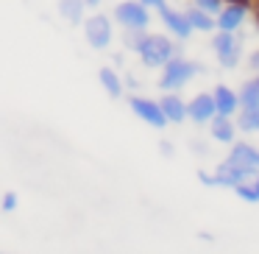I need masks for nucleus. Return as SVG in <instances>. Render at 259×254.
<instances>
[{
	"instance_id": "nucleus-1",
	"label": "nucleus",
	"mask_w": 259,
	"mask_h": 254,
	"mask_svg": "<svg viewBox=\"0 0 259 254\" xmlns=\"http://www.w3.org/2000/svg\"><path fill=\"white\" fill-rule=\"evenodd\" d=\"M137 56H140V62L145 67H164L170 59L179 56V45H173L162 34H145L140 48H137Z\"/></svg>"
},
{
	"instance_id": "nucleus-2",
	"label": "nucleus",
	"mask_w": 259,
	"mask_h": 254,
	"mask_svg": "<svg viewBox=\"0 0 259 254\" xmlns=\"http://www.w3.org/2000/svg\"><path fill=\"white\" fill-rule=\"evenodd\" d=\"M198 70H203L201 64L187 62V59L176 56V59H170V62L162 67V79H159V87H162L164 92H176V90H181V87H184L187 81H190L192 76L198 73Z\"/></svg>"
},
{
	"instance_id": "nucleus-3",
	"label": "nucleus",
	"mask_w": 259,
	"mask_h": 254,
	"mask_svg": "<svg viewBox=\"0 0 259 254\" xmlns=\"http://www.w3.org/2000/svg\"><path fill=\"white\" fill-rule=\"evenodd\" d=\"M114 20L125 31H145L148 23H151V12L140 0H123V3L114 6Z\"/></svg>"
},
{
	"instance_id": "nucleus-4",
	"label": "nucleus",
	"mask_w": 259,
	"mask_h": 254,
	"mask_svg": "<svg viewBox=\"0 0 259 254\" xmlns=\"http://www.w3.org/2000/svg\"><path fill=\"white\" fill-rule=\"evenodd\" d=\"M212 51L226 70H234L242 59V42H240V37H234L231 31H218V34L212 37Z\"/></svg>"
},
{
	"instance_id": "nucleus-5",
	"label": "nucleus",
	"mask_w": 259,
	"mask_h": 254,
	"mask_svg": "<svg viewBox=\"0 0 259 254\" xmlns=\"http://www.w3.org/2000/svg\"><path fill=\"white\" fill-rule=\"evenodd\" d=\"M84 37L95 51H106L112 45V37H114L112 20L106 14H92V17H87L84 20Z\"/></svg>"
},
{
	"instance_id": "nucleus-6",
	"label": "nucleus",
	"mask_w": 259,
	"mask_h": 254,
	"mask_svg": "<svg viewBox=\"0 0 259 254\" xmlns=\"http://www.w3.org/2000/svg\"><path fill=\"white\" fill-rule=\"evenodd\" d=\"M128 106H131V112H134L142 123L153 126V129H164V126L170 123V120L164 118V112H162V103L151 101V98H145V95H131L128 98Z\"/></svg>"
},
{
	"instance_id": "nucleus-7",
	"label": "nucleus",
	"mask_w": 259,
	"mask_h": 254,
	"mask_svg": "<svg viewBox=\"0 0 259 254\" xmlns=\"http://www.w3.org/2000/svg\"><path fill=\"white\" fill-rule=\"evenodd\" d=\"M226 162L245 170L248 176H256L259 173V148L248 146V142H231V151L226 157Z\"/></svg>"
},
{
	"instance_id": "nucleus-8",
	"label": "nucleus",
	"mask_w": 259,
	"mask_h": 254,
	"mask_svg": "<svg viewBox=\"0 0 259 254\" xmlns=\"http://www.w3.org/2000/svg\"><path fill=\"white\" fill-rule=\"evenodd\" d=\"M248 17V6H245V0H234V3H229V6L220 9V14L214 20H218V31H240L242 23H245Z\"/></svg>"
},
{
	"instance_id": "nucleus-9",
	"label": "nucleus",
	"mask_w": 259,
	"mask_h": 254,
	"mask_svg": "<svg viewBox=\"0 0 259 254\" xmlns=\"http://www.w3.org/2000/svg\"><path fill=\"white\" fill-rule=\"evenodd\" d=\"M187 115H190L192 123H198V126L212 123V118L218 115V109H214V95H209V92L195 95L190 103H187Z\"/></svg>"
},
{
	"instance_id": "nucleus-10",
	"label": "nucleus",
	"mask_w": 259,
	"mask_h": 254,
	"mask_svg": "<svg viewBox=\"0 0 259 254\" xmlns=\"http://www.w3.org/2000/svg\"><path fill=\"white\" fill-rule=\"evenodd\" d=\"M159 17H162V23L170 28V34H173L176 40H187V37L195 31L190 25V20H187V12H176V9H170V6H162L159 9Z\"/></svg>"
},
{
	"instance_id": "nucleus-11",
	"label": "nucleus",
	"mask_w": 259,
	"mask_h": 254,
	"mask_svg": "<svg viewBox=\"0 0 259 254\" xmlns=\"http://www.w3.org/2000/svg\"><path fill=\"white\" fill-rule=\"evenodd\" d=\"M212 95H214V109H218V115L231 118V115H237V109H242L240 95H237L231 87H226V84H218Z\"/></svg>"
},
{
	"instance_id": "nucleus-12",
	"label": "nucleus",
	"mask_w": 259,
	"mask_h": 254,
	"mask_svg": "<svg viewBox=\"0 0 259 254\" xmlns=\"http://www.w3.org/2000/svg\"><path fill=\"white\" fill-rule=\"evenodd\" d=\"M159 103H162V112H164V118H167L170 123H184V120L190 118V115H187V103L181 101L179 95H173V92L164 95Z\"/></svg>"
},
{
	"instance_id": "nucleus-13",
	"label": "nucleus",
	"mask_w": 259,
	"mask_h": 254,
	"mask_svg": "<svg viewBox=\"0 0 259 254\" xmlns=\"http://www.w3.org/2000/svg\"><path fill=\"white\" fill-rule=\"evenodd\" d=\"M209 126H212V140L223 142V146H231V142H234L237 131H234V123H231V118H226V115H214Z\"/></svg>"
},
{
	"instance_id": "nucleus-14",
	"label": "nucleus",
	"mask_w": 259,
	"mask_h": 254,
	"mask_svg": "<svg viewBox=\"0 0 259 254\" xmlns=\"http://www.w3.org/2000/svg\"><path fill=\"white\" fill-rule=\"evenodd\" d=\"M84 9L87 0H59V17H64L70 25L84 23Z\"/></svg>"
},
{
	"instance_id": "nucleus-15",
	"label": "nucleus",
	"mask_w": 259,
	"mask_h": 254,
	"mask_svg": "<svg viewBox=\"0 0 259 254\" xmlns=\"http://www.w3.org/2000/svg\"><path fill=\"white\" fill-rule=\"evenodd\" d=\"M98 81H101V87L109 92V98H123V79L117 76V70L112 67H101V73H98Z\"/></svg>"
},
{
	"instance_id": "nucleus-16",
	"label": "nucleus",
	"mask_w": 259,
	"mask_h": 254,
	"mask_svg": "<svg viewBox=\"0 0 259 254\" xmlns=\"http://www.w3.org/2000/svg\"><path fill=\"white\" fill-rule=\"evenodd\" d=\"M187 20H190L192 28H195V31H203V34H209V31L218 28V20H214V14L203 12V9H198V6L187 12Z\"/></svg>"
},
{
	"instance_id": "nucleus-17",
	"label": "nucleus",
	"mask_w": 259,
	"mask_h": 254,
	"mask_svg": "<svg viewBox=\"0 0 259 254\" xmlns=\"http://www.w3.org/2000/svg\"><path fill=\"white\" fill-rule=\"evenodd\" d=\"M240 103H242V109H256L259 106V76L251 79L240 90Z\"/></svg>"
},
{
	"instance_id": "nucleus-18",
	"label": "nucleus",
	"mask_w": 259,
	"mask_h": 254,
	"mask_svg": "<svg viewBox=\"0 0 259 254\" xmlns=\"http://www.w3.org/2000/svg\"><path fill=\"white\" fill-rule=\"evenodd\" d=\"M237 126H240L242 131H259V106L256 109H240Z\"/></svg>"
},
{
	"instance_id": "nucleus-19",
	"label": "nucleus",
	"mask_w": 259,
	"mask_h": 254,
	"mask_svg": "<svg viewBox=\"0 0 259 254\" xmlns=\"http://www.w3.org/2000/svg\"><path fill=\"white\" fill-rule=\"evenodd\" d=\"M234 193L242 198V201H248V204H259V196H256V190H253V185H248V182H242V185H237V187H234Z\"/></svg>"
},
{
	"instance_id": "nucleus-20",
	"label": "nucleus",
	"mask_w": 259,
	"mask_h": 254,
	"mask_svg": "<svg viewBox=\"0 0 259 254\" xmlns=\"http://www.w3.org/2000/svg\"><path fill=\"white\" fill-rule=\"evenodd\" d=\"M142 37H145V31H125V34H123V45L128 48V51L137 53V48H140Z\"/></svg>"
},
{
	"instance_id": "nucleus-21",
	"label": "nucleus",
	"mask_w": 259,
	"mask_h": 254,
	"mask_svg": "<svg viewBox=\"0 0 259 254\" xmlns=\"http://www.w3.org/2000/svg\"><path fill=\"white\" fill-rule=\"evenodd\" d=\"M198 9H203V12H209V14H214L218 17L220 14V9H223V0H192Z\"/></svg>"
},
{
	"instance_id": "nucleus-22",
	"label": "nucleus",
	"mask_w": 259,
	"mask_h": 254,
	"mask_svg": "<svg viewBox=\"0 0 259 254\" xmlns=\"http://www.w3.org/2000/svg\"><path fill=\"white\" fill-rule=\"evenodd\" d=\"M0 209H3V212H14V209H17V196H14L12 190L3 193V198H0Z\"/></svg>"
},
{
	"instance_id": "nucleus-23",
	"label": "nucleus",
	"mask_w": 259,
	"mask_h": 254,
	"mask_svg": "<svg viewBox=\"0 0 259 254\" xmlns=\"http://www.w3.org/2000/svg\"><path fill=\"white\" fill-rule=\"evenodd\" d=\"M198 182L206 187H218V173H206V170H198Z\"/></svg>"
},
{
	"instance_id": "nucleus-24",
	"label": "nucleus",
	"mask_w": 259,
	"mask_h": 254,
	"mask_svg": "<svg viewBox=\"0 0 259 254\" xmlns=\"http://www.w3.org/2000/svg\"><path fill=\"white\" fill-rule=\"evenodd\" d=\"M140 3H145L148 9H156V12H159L162 6H167V0H140Z\"/></svg>"
},
{
	"instance_id": "nucleus-25",
	"label": "nucleus",
	"mask_w": 259,
	"mask_h": 254,
	"mask_svg": "<svg viewBox=\"0 0 259 254\" xmlns=\"http://www.w3.org/2000/svg\"><path fill=\"white\" fill-rule=\"evenodd\" d=\"M248 64H251V70H253V73H259V48L251 53V59H248Z\"/></svg>"
},
{
	"instance_id": "nucleus-26",
	"label": "nucleus",
	"mask_w": 259,
	"mask_h": 254,
	"mask_svg": "<svg viewBox=\"0 0 259 254\" xmlns=\"http://www.w3.org/2000/svg\"><path fill=\"white\" fill-rule=\"evenodd\" d=\"M101 6V0H87V9H98Z\"/></svg>"
},
{
	"instance_id": "nucleus-27",
	"label": "nucleus",
	"mask_w": 259,
	"mask_h": 254,
	"mask_svg": "<svg viewBox=\"0 0 259 254\" xmlns=\"http://www.w3.org/2000/svg\"><path fill=\"white\" fill-rule=\"evenodd\" d=\"M251 185H253V190H256V196H259V173H256V179H253Z\"/></svg>"
},
{
	"instance_id": "nucleus-28",
	"label": "nucleus",
	"mask_w": 259,
	"mask_h": 254,
	"mask_svg": "<svg viewBox=\"0 0 259 254\" xmlns=\"http://www.w3.org/2000/svg\"><path fill=\"white\" fill-rule=\"evenodd\" d=\"M253 14H256V25H259V0L253 3Z\"/></svg>"
},
{
	"instance_id": "nucleus-29",
	"label": "nucleus",
	"mask_w": 259,
	"mask_h": 254,
	"mask_svg": "<svg viewBox=\"0 0 259 254\" xmlns=\"http://www.w3.org/2000/svg\"><path fill=\"white\" fill-rule=\"evenodd\" d=\"M0 254H9V251H0Z\"/></svg>"
}]
</instances>
